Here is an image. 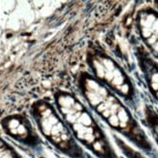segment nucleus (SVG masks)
<instances>
[{
	"instance_id": "f257e3e1",
	"label": "nucleus",
	"mask_w": 158,
	"mask_h": 158,
	"mask_svg": "<svg viewBox=\"0 0 158 158\" xmlns=\"http://www.w3.org/2000/svg\"><path fill=\"white\" fill-rule=\"evenodd\" d=\"M78 87L87 105L111 127L125 134L132 133L141 141L142 131L133 124L130 114L109 87L96 80L91 74L82 72L77 80Z\"/></svg>"
},
{
	"instance_id": "f03ea898",
	"label": "nucleus",
	"mask_w": 158,
	"mask_h": 158,
	"mask_svg": "<svg viewBox=\"0 0 158 158\" xmlns=\"http://www.w3.org/2000/svg\"><path fill=\"white\" fill-rule=\"evenodd\" d=\"M54 98L59 114L77 139L100 156L107 155L109 146L104 135L84 103L67 91H58Z\"/></svg>"
},
{
	"instance_id": "7ed1b4c3",
	"label": "nucleus",
	"mask_w": 158,
	"mask_h": 158,
	"mask_svg": "<svg viewBox=\"0 0 158 158\" xmlns=\"http://www.w3.org/2000/svg\"><path fill=\"white\" fill-rule=\"evenodd\" d=\"M33 116L43 135L57 148L72 156H78L81 151L74 143L72 135L53 106L40 101L33 106Z\"/></svg>"
},
{
	"instance_id": "20e7f679",
	"label": "nucleus",
	"mask_w": 158,
	"mask_h": 158,
	"mask_svg": "<svg viewBox=\"0 0 158 158\" xmlns=\"http://www.w3.org/2000/svg\"><path fill=\"white\" fill-rule=\"evenodd\" d=\"M87 61L92 76L107 87L127 96L131 87L125 76L114 60L109 56L99 44H90L87 50Z\"/></svg>"
},
{
	"instance_id": "39448f33",
	"label": "nucleus",
	"mask_w": 158,
	"mask_h": 158,
	"mask_svg": "<svg viewBox=\"0 0 158 158\" xmlns=\"http://www.w3.org/2000/svg\"><path fill=\"white\" fill-rule=\"evenodd\" d=\"M139 26L146 44L158 55V17L154 13L142 11L139 15Z\"/></svg>"
},
{
	"instance_id": "423d86ee",
	"label": "nucleus",
	"mask_w": 158,
	"mask_h": 158,
	"mask_svg": "<svg viewBox=\"0 0 158 158\" xmlns=\"http://www.w3.org/2000/svg\"><path fill=\"white\" fill-rule=\"evenodd\" d=\"M5 128L14 137H18L21 140L24 139L28 135V129L25 125L21 122V119H11L5 122Z\"/></svg>"
},
{
	"instance_id": "0eeeda50",
	"label": "nucleus",
	"mask_w": 158,
	"mask_h": 158,
	"mask_svg": "<svg viewBox=\"0 0 158 158\" xmlns=\"http://www.w3.org/2000/svg\"><path fill=\"white\" fill-rule=\"evenodd\" d=\"M0 158H19L12 148L0 139Z\"/></svg>"
}]
</instances>
